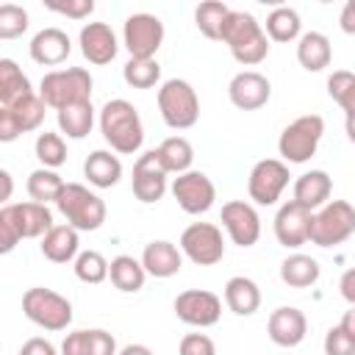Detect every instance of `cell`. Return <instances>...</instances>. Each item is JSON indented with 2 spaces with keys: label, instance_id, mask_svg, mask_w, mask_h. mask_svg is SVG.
Returning a JSON list of instances; mask_svg holds the SVG:
<instances>
[{
  "label": "cell",
  "instance_id": "obj_1",
  "mask_svg": "<svg viewBox=\"0 0 355 355\" xmlns=\"http://www.w3.org/2000/svg\"><path fill=\"white\" fill-rule=\"evenodd\" d=\"M53 227V214L42 202H14L0 208V252H11L19 239H42Z\"/></svg>",
  "mask_w": 355,
  "mask_h": 355
},
{
  "label": "cell",
  "instance_id": "obj_2",
  "mask_svg": "<svg viewBox=\"0 0 355 355\" xmlns=\"http://www.w3.org/2000/svg\"><path fill=\"white\" fill-rule=\"evenodd\" d=\"M100 133L103 139L111 144V150L122 153V155H133L141 150L144 141V128H141V116L133 108V103L128 100H108L100 111Z\"/></svg>",
  "mask_w": 355,
  "mask_h": 355
},
{
  "label": "cell",
  "instance_id": "obj_3",
  "mask_svg": "<svg viewBox=\"0 0 355 355\" xmlns=\"http://www.w3.org/2000/svg\"><path fill=\"white\" fill-rule=\"evenodd\" d=\"M222 42L230 47V55L244 64L255 67L269 55V39L261 22L247 11H230L222 28Z\"/></svg>",
  "mask_w": 355,
  "mask_h": 355
},
{
  "label": "cell",
  "instance_id": "obj_4",
  "mask_svg": "<svg viewBox=\"0 0 355 355\" xmlns=\"http://www.w3.org/2000/svg\"><path fill=\"white\" fill-rule=\"evenodd\" d=\"M92 75L83 67H67V69H53L42 78L39 83V97L44 100V105L61 111L72 103H83L92 100Z\"/></svg>",
  "mask_w": 355,
  "mask_h": 355
},
{
  "label": "cell",
  "instance_id": "obj_5",
  "mask_svg": "<svg viewBox=\"0 0 355 355\" xmlns=\"http://www.w3.org/2000/svg\"><path fill=\"white\" fill-rule=\"evenodd\" d=\"M158 111H161V119L172 130H186V128L197 125L200 100H197L194 86L189 80H180V78L164 80L158 89Z\"/></svg>",
  "mask_w": 355,
  "mask_h": 355
},
{
  "label": "cell",
  "instance_id": "obj_6",
  "mask_svg": "<svg viewBox=\"0 0 355 355\" xmlns=\"http://www.w3.org/2000/svg\"><path fill=\"white\" fill-rule=\"evenodd\" d=\"M55 208L75 230H97L105 222V202L80 183H67L55 200Z\"/></svg>",
  "mask_w": 355,
  "mask_h": 355
},
{
  "label": "cell",
  "instance_id": "obj_7",
  "mask_svg": "<svg viewBox=\"0 0 355 355\" xmlns=\"http://www.w3.org/2000/svg\"><path fill=\"white\" fill-rule=\"evenodd\" d=\"M324 133V119L319 114L297 116L291 125L283 128L277 139V150L288 164H305L316 155V147Z\"/></svg>",
  "mask_w": 355,
  "mask_h": 355
},
{
  "label": "cell",
  "instance_id": "obj_8",
  "mask_svg": "<svg viewBox=\"0 0 355 355\" xmlns=\"http://www.w3.org/2000/svg\"><path fill=\"white\" fill-rule=\"evenodd\" d=\"M22 313L50 330V333H58V330H67V324L72 322V305L67 297L55 294L53 288H42V286H33L22 294Z\"/></svg>",
  "mask_w": 355,
  "mask_h": 355
},
{
  "label": "cell",
  "instance_id": "obj_9",
  "mask_svg": "<svg viewBox=\"0 0 355 355\" xmlns=\"http://www.w3.org/2000/svg\"><path fill=\"white\" fill-rule=\"evenodd\" d=\"M355 233V208L347 200H330L313 214L311 241L316 247H336Z\"/></svg>",
  "mask_w": 355,
  "mask_h": 355
},
{
  "label": "cell",
  "instance_id": "obj_10",
  "mask_svg": "<svg viewBox=\"0 0 355 355\" xmlns=\"http://www.w3.org/2000/svg\"><path fill=\"white\" fill-rule=\"evenodd\" d=\"M180 252L197 266H214L225 258L222 230L211 222H191L180 233Z\"/></svg>",
  "mask_w": 355,
  "mask_h": 355
},
{
  "label": "cell",
  "instance_id": "obj_11",
  "mask_svg": "<svg viewBox=\"0 0 355 355\" xmlns=\"http://www.w3.org/2000/svg\"><path fill=\"white\" fill-rule=\"evenodd\" d=\"M122 42L130 58H155L164 42V22L155 14H130L122 28Z\"/></svg>",
  "mask_w": 355,
  "mask_h": 355
},
{
  "label": "cell",
  "instance_id": "obj_12",
  "mask_svg": "<svg viewBox=\"0 0 355 355\" xmlns=\"http://www.w3.org/2000/svg\"><path fill=\"white\" fill-rule=\"evenodd\" d=\"M288 166L277 158H263L250 169L247 178V191L250 200L258 205H275L283 194V189L288 186Z\"/></svg>",
  "mask_w": 355,
  "mask_h": 355
},
{
  "label": "cell",
  "instance_id": "obj_13",
  "mask_svg": "<svg viewBox=\"0 0 355 355\" xmlns=\"http://www.w3.org/2000/svg\"><path fill=\"white\" fill-rule=\"evenodd\" d=\"M44 122V100L28 94L11 105H0V141H14L19 133L36 130Z\"/></svg>",
  "mask_w": 355,
  "mask_h": 355
},
{
  "label": "cell",
  "instance_id": "obj_14",
  "mask_svg": "<svg viewBox=\"0 0 355 355\" xmlns=\"http://www.w3.org/2000/svg\"><path fill=\"white\" fill-rule=\"evenodd\" d=\"M172 197L178 200V205L186 214L197 216V214H205L214 205L216 189H214V183H211V178L205 172L189 169V172H183V175H178L172 180Z\"/></svg>",
  "mask_w": 355,
  "mask_h": 355
},
{
  "label": "cell",
  "instance_id": "obj_15",
  "mask_svg": "<svg viewBox=\"0 0 355 355\" xmlns=\"http://www.w3.org/2000/svg\"><path fill=\"white\" fill-rule=\"evenodd\" d=\"M175 316L191 327H211L222 316V300L205 288H189L175 297Z\"/></svg>",
  "mask_w": 355,
  "mask_h": 355
},
{
  "label": "cell",
  "instance_id": "obj_16",
  "mask_svg": "<svg viewBox=\"0 0 355 355\" xmlns=\"http://www.w3.org/2000/svg\"><path fill=\"white\" fill-rule=\"evenodd\" d=\"M311 222H313V211L302 208L300 202L288 200L277 208L275 214V239L277 244L297 250L305 241H311Z\"/></svg>",
  "mask_w": 355,
  "mask_h": 355
},
{
  "label": "cell",
  "instance_id": "obj_17",
  "mask_svg": "<svg viewBox=\"0 0 355 355\" xmlns=\"http://www.w3.org/2000/svg\"><path fill=\"white\" fill-rule=\"evenodd\" d=\"M130 189H133L136 200H141L144 205H153L166 194V169L161 166L155 150H150V153L136 158Z\"/></svg>",
  "mask_w": 355,
  "mask_h": 355
},
{
  "label": "cell",
  "instance_id": "obj_18",
  "mask_svg": "<svg viewBox=\"0 0 355 355\" xmlns=\"http://www.w3.org/2000/svg\"><path fill=\"white\" fill-rule=\"evenodd\" d=\"M222 227L239 247H252L261 239V216L244 200H230L222 205Z\"/></svg>",
  "mask_w": 355,
  "mask_h": 355
},
{
  "label": "cell",
  "instance_id": "obj_19",
  "mask_svg": "<svg viewBox=\"0 0 355 355\" xmlns=\"http://www.w3.org/2000/svg\"><path fill=\"white\" fill-rule=\"evenodd\" d=\"M227 97H230V103H233L236 108H241V111H255V108H261V105L269 103V97H272V83H269L261 72L247 69V72L233 75V80L227 83Z\"/></svg>",
  "mask_w": 355,
  "mask_h": 355
},
{
  "label": "cell",
  "instance_id": "obj_20",
  "mask_svg": "<svg viewBox=\"0 0 355 355\" xmlns=\"http://www.w3.org/2000/svg\"><path fill=\"white\" fill-rule=\"evenodd\" d=\"M116 33L111 31V25L105 22H86L80 28V53L89 64H111L116 58Z\"/></svg>",
  "mask_w": 355,
  "mask_h": 355
},
{
  "label": "cell",
  "instance_id": "obj_21",
  "mask_svg": "<svg viewBox=\"0 0 355 355\" xmlns=\"http://www.w3.org/2000/svg\"><path fill=\"white\" fill-rule=\"evenodd\" d=\"M266 333L277 347H297L308 333V319L300 308L283 305V308L272 311V316L266 322Z\"/></svg>",
  "mask_w": 355,
  "mask_h": 355
},
{
  "label": "cell",
  "instance_id": "obj_22",
  "mask_svg": "<svg viewBox=\"0 0 355 355\" xmlns=\"http://www.w3.org/2000/svg\"><path fill=\"white\" fill-rule=\"evenodd\" d=\"M28 50H31V58H33L36 64H42V67H55V64H61V61L69 58L72 42H69V36H67L61 28H42V31L31 39Z\"/></svg>",
  "mask_w": 355,
  "mask_h": 355
},
{
  "label": "cell",
  "instance_id": "obj_23",
  "mask_svg": "<svg viewBox=\"0 0 355 355\" xmlns=\"http://www.w3.org/2000/svg\"><path fill=\"white\" fill-rule=\"evenodd\" d=\"M330 191H333V180L324 169H311V172H302L297 180H294V202H300L302 208L313 211V208H322L327 205L330 200Z\"/></svg>",
  "mask_w": 355,
  "mask_h": 355
},
{
  "label": "cell",
  "instance_id": "obj_24",
  "mask_svg": "<svg viewBox=\"0 0 355 355\" xmlns=\"http://www.w3.org/2000/svg\"><path fill=\"white\" fill-rule=\"evenodd\" d=\"M141 266L153 277H172L183 266V255L172 241H150L141 252Z\"/></svg>",
  "mask_w": 355,
  "mask_h": 355
},
{
  "label": "cell",
  "instance_id": "obj_25",
  "mask_svg": "<svg viewBox=\"0 0 355 355\" xmlns=\"http://www.w3.org/2000/svg\"><path fill=\"white\" fill-rule=\"evenodd\" d=\"M42 255L53 263H69L72 258H78V230L72 225H53L44 236H42Z\"/></svg>",
  "mask_w": 355,
  "mask_h": 355
},
{
  "label": "cell",
  "instance_id": "obj_26",
  "mask_svg": "<svg viewBox=\"0 0 355 355\" xmlns=\"http://www.w3.org/2000/svg\"><path fill=\"white\" fill-rule=\"evenodd\" d=\"M225 302L236 316H252L261 308V288L244 275L230 277L225 283Z\"/></svg>",
  "mask_w": 355,
  "mask_h": 355
},
{
  "label": "cell",
  "instance_id": "obj_27",
  "mask_svg": "<svg viewBox=\"0 0 355 355\" xmlns=\"http://www.w3.org/2000/svg\"><path fill=\"white\" fill-rule=\"evenodd\" d=\"M83 175H86V180H89L94 189H111V186H116L119 178H122V164H119V158H116L114 153H108V150H94V153L86 158V164H83Z\"/></svg>",
  "mask_w": 355,
  "mask_h": 355
},
{
  "label": "cell",
  "instance_id": "obj_28",
  "mask_svg": "<svg viewBox=\"0 0 355 355\" xmlns=\"http://www.w3.org/2000/svg\"><path fill=\"white\" fill-rule=\"evenodd\" d=\"M333 58V50H330V39L319 31H308L300 36V44H297V61L302 69L308 72H322Z\"/></svg>",
  "mask_w": 355,
  "mask_h": 355
},
{
  "label": "cell",
  "instance_id": "obj_29",
  "mask_svg": "<svg viewBox=\"0 0 355 355\" xmlns=\"http://www.w3.org/2000/svg\"><path fill=\"white\" fill-rule=\"evenodd\" d=\"M319 275H322L319 261L302 252H294L280 263V280L291 288H308L319 280Z\"/></svg>",
  "mask_w": 355,
  "mask_h": 355
},
{
  "label": "cell",
  "instance_id": "obj_30",
  "mask_svg": "<svg viewBox=\"0 0 355 355\" xmlns=\"http://www.w3.org/2000/svg\"><path fill=\"white\" fill-rule=\"evenodd\" d=\"M155 155H158L161 166L166 169V175H169V172L183 175V172H189V169H191L194 147H191V144H189V139H183V136H169V139H164V141L158 144Z\"/></svg>",
  "mask_w": 355,
  "mask_h": 355
},
{
  "label": "cell",
  "instance_id": "obj_31",
  "mask_svg": "<svg viewBox=\"0 0 355 355\" xmlns=\"http://www.w3.org/2000/svg\"><path fill=\"white\" fill-rule=\"evenodd\" d=\"M58 119V128L61 133H67V139H83L92 133V125H94V108H92V100H83V103H72L67 108H61L55 114Z\"/></svg>",
  "mask_w": 355,
  "mask_h": 355
},
{
  "label": "cell",
  "instance_id": "obj_32",
  "mask_svg": "<svg viewBox=\"0 0 355 355\" xmlns=\"http://www.w3.org/2000/svg\"><path fill=\"white\" fill-rule=\"evenodd\" d=\"M108 277H111L114 288H119L125 294H136L144 286L147 272H144L141 261H136L133 255H116L108 266Z\"/></svg>",
  "mask_w": 355,
  "mask_h": 355
},
{
  "label": "cell",
  "instance_id": "obj_33",
  "mask_svg": "<svg viewBox=\"0 0 355 355\" xmlns=\"http://www.w3.org/2000/svg\"><path fill=\"white\" fill-rule=\"evenodd\" d=\"M28 94H33L28 75L11 58H0V105H11Z\"/></svg>",
  "mask_w": 355,
  "mask_h": 355
},
{
  "label": "cell",
  "instance_id": "obj_34",
  "mask_svg": "<svg viewBox=\"0 0 355 355\" xmlns=\"http://www.w3.org/2000/svg\"><path fill=\"white\" fill-rule=\"evenodd\" d=\"M64 186L67 183L61 180V175L53 172V169H47V166H39V169H33L28 175V194H31L33 202H42V205H47L50 200L55 202L61 197Z\"/></svg>",
  "mask_w": 355,
  "mask_h": 355
},
{
  "label": "cell",
  "instance_id": "obj_35",
  "mask_svg": "<svg viewBox=\"0 0 355 355\" xmlns=\"http://www.w3.org/2000/svg\"><path fill=\"white\" fill-rule=\"evenodd\" d=\"M300 31H302L300 14L288 6H280L266 17V36L272 42H294L300 36Z\"/></svg>",
  "mask_w": 355,
  "mask_h": 355
},
{
  "label": "cell",
  "instance_id": "obj_36",
  "mask_svg": "<svg viewBox=\"0 0 355 355\" xmlns=\"http://www.w3.org/2000/svg\"><path fill=\"white\" fill-rule=\"evenodd\" d=\"M233 8H227L225 3H216V0H208V3H200L197 11H194V25L200 28L202 36L208 39H222V28H225V19Z\"/></svg>",
  "mask_w": 355,
  "mask_h": 355
},
{
  "label": "cell",
  "instance_id": "obj_37",
  "mask_svg": "<svg viewBox=\"0 0 355 355\" xmlns=\"http://www.w3.org/2000/svg\"><path fill=\"white\" fill-rule=\"evenodd\" d=\"M122 78L133 89H153L161 78V67L155 58H130L122 67Z\"/></svg>",
  "mask_w": 355,
  "mask_h": 355
},
{
  "label": "cell",
  "instance_id": "obj_38",
  "mask_svg": "<svg viewBox=\"0 0 355 355\" xmlns=\"http://www.w3.org/2000/svg\"><path fill=\"white\" fill-rule=\"evenodd\" d=\"M108 261L97 252V250H83L78 258H75V277L80 280V283H92V286H97V283H103L105 277H108Z\"/></svg>",
  "mask_w": 355,
  "mask_h": 355
},
{
  "label": "cell",
  "instance_id": "obj_39",
  "mask_svg": "<svg viewBox=\"0 0 355 355\" xmlns=\"http://www.w3.org/2000/svg\"><path fill=\"white\" fill-rule=\"evenodd\" d=\"M327 94L344 108V114H355V72L336 69L327 78Z\"/></svg>",
  "mask_w": 355,
  "mask_h": 355
},
{
  "label": "cell",
  "instance_id": "obj_40",
  "mask_svg": "<svg viewBox=\"0 0 355 355\" xmlns=\"http://www.w3.org/2000/svg\"><path fill=\"white\" fill-rule=\"evenodd\" d=\"M36 158L42 161V166L58 169L67 161V144H64V139L58 133H50V130L39 133L36 136Z\"/></svg>",
  "mask_w": 355,
  "mask_h": 355
},
{
  "label": "cell",
  "instance_id": "obj_41",
  "mask_svg": "<svg viewBox=\"0 0 355 355\" xmlns=\"http://www.w3.org/2000/svg\"><path fill=\"white\" fill-rule=\"evenodd\" d=\"M28 31V11L17 3L0 6V39H17Z\"/></svg>",
  "mask_w": 355,
  "mask_h": 355
},
{
  "label": "cell",
  "instance_id": "obj_42",
  "mask_svg": "<svg viewBox=\"0 0 355 355\" xmlns=\"http://www.w3.org/2000/svg\"><path fill=\"white\" fill-rule=\"evenodd\" d=\"M61 355H94V336L92 330H75L64 338Z\"/></svg>",
  "mask_w": 355,
  "mask_h": 355
},
{
  "label": "cell",
  "instance_id": "obj_43",
  "mask_svg": "<svg viewBox=\"0 0 355 355\" xmlns=\"http://www.w3.org/2000/svg\"><path fill=\"white\" fill-rule=\"evenodd\" d=\"M324 355H355V341L336 324L324 333Z\"/></svg>",
  "mask_w": 355,
  "mask_h": 355
},
{
  "label": "cell",
  "instance_id": "obj_44",
  "mask_svg": "<svg viewBox=\"0 0 355 355\" xmlns=\"http://www.w3.org/2000/svg\"><path fill=\"white\" fill-rule=\"evenodd\" d=\"M47 8L55 11V14H64V17H72V19H83L94 11V0H47Z\"/></svg>",
  "mask_w": 355,
  "mask_h": 355
},
{
  "label": "cell",
  "instance_id": "obj_45",
  "mask_svg": "<svg viewBox=\"0 0 355 355\" xmlns=\"http://www.w3.org/2000/svg\"><path fill=\"white\" fill-rule=\"evenodd\" d=\"M178 355H216V347L205 333H189L180 338Z\"/></svg>",
  "mask_w": 355,
  "mask_h": 355
},
{
  "label": "cell",
  "instance_id": "obj_46",
  "mask_svg": "<svg viewBox=\"0 0 355 355\" xmlns=\"http://www.w3.org/2000/svg\"><path fill=\"white\" fill-rule=\"evenodd\" d=\"M19 355H55V347L47 341V338H28L19 349Z\"/></svg>",
  "mask_w": 355,
  "mask_h": 355
},
{
  "label": "cell",
  "instance_id": "obj_47",
  "mask_svg": "<svg viewBox=\"0 0 355 355\" xmlns=\"http://www.w3.org/2000/svg\"><path fill=\"white\" fill-rule=\"evenodd\" d=\"M338 25H341L344 33L355 36V0H347V3H344L341 14H338Z\"/></svg>",
  "mask_w": 355,
  "mask_h": 355
},
{
  "label": "cell",
  "instance_id": "obj_48",
  "mask_svg": "<svg viewBox=\"0 0 355 355\" xmlns=\"http://www.w3.org/2000/svg\"><path fill=\"white\" fill-rule=\"evenodd\" d=\"M338 288H341V297H344L349 305H355V266H349V269L341 275Z\"/></svg>",
  "mask_w": 355,
  "mask_h": 355
},
{
  "label": "cell",
  "instance_id": "obj_49",
  "mask_svg": "<svg viewBox=\"0 0 355 355\" xmlns=\"http://www.w3.org/2000/svg\"><path fill=\"white\" fill-rule=\"evenodd\" d=\"M338 327H341V330H344V333H347V336H349V338L355 341V305H352V308H349V311H347V313L341 316Z\"/></svg>",
  "mask_w": 355,
  "mask_h": 355
},
{
  "label": "cell",
  "instance_id": "obj_50",
  "mask_svg": "<svg viewBox=\"0 0 355 355\" xmlns=\"http://www.w3.org/2000/svg\"><path fill=\"white\" fill-rule=\"evenodd\" d=\"M119 355H153V349L144 347V344H128V347L119 349Z\"/></svg>",
  "mask_w": 355,
  "mask_h": 355
},
{
  "label": "cell",
  "instance_id": "obj_51",
  "mask_svg": "<svg viewBox=\"0 0 355 355\" xmlns=\"http://www.w3.org/2000/svg\"><path fill=\"white\" fill-rule=\"evenodd\" d=\"M0 180H3V194H0V200L6 202V200H11V172H8V169H0Z\"/></svg>",
  "mask_w": 355,
  "mask_h": 355
},
{
  "label": "cell",
  "instance_id": "obj_52",
  "mask_svg": "<svg viewBox=\"0 0 355 355\" xmlns=\"http://www.w3.org/2000/svg\"><path fill=\"white\" fill-rule=\"evenodd\" d=\"M344 130H347V139L355 144V114H344Z\"/></svg>",
  "mask_w": 355,
  "mask_h": 355
}]
</instances>
